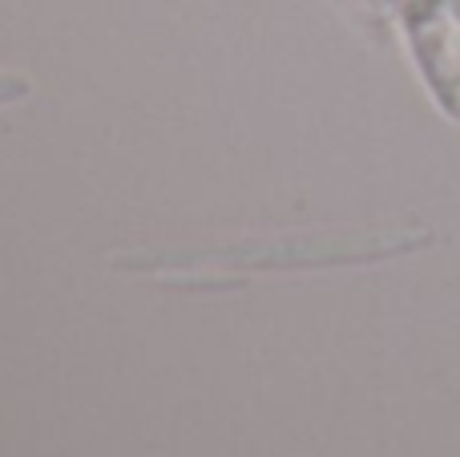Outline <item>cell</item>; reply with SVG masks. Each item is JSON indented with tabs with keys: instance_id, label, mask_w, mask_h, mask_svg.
Here are the masks:
<instances>
[{
	"instance_id": "1",
	"label": "cell",
	"mask_w": 460,
	"mask_h": 457,
	"mask_svg": "<svg viewBox=\"0 0 460 457\" xmlns=\"http://www.w3.org/2000/svg\"><path fill=\"white\" fill-rule=\"evenodd\" d=\"M429 243V231H323V235H279V239H246L226 247L199 251H134L118 255L121 272H311V267L372 264V259L404 255Z\"/></svg>"
},
{
	"instance_id": "2",
	"label": "cell",
	"mask_w": 460,
	"mask_h": 457,
	"mask_svg": "<svg viewBox=\"0 0 460 457\" xmlns=\"http://www.w3.org/2000/svg\"><path fill=\"white\" fill-rule=\"evenodd\" d=\"M29 89H32V85H29L24 77H16V73H0V105L29 97Z\"/></svg>"
}]
</instances>
